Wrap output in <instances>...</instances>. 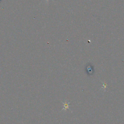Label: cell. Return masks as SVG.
Here are the masks:
<instances>
[{
  "label": "cell",
  "instance_id": "1",
  "mask_svg": "<svg viewBox=\"0 0 124 124\" xmlns=\"http://www.w3.org/2000/svg\"><path fill=\"white\" fill-rule=\"evenodd\" d=\"M63 105V108L62 109H65L66 110L67 109H69V107L70 105V103L69 102H64V103H62Z\"/></svg>",
  "mask_w": 124,
  "mask_h": 124
},
{
  "label": "cell",
  "instance_id": "2",
  "mask_svg": "<svg viewBox=\"0 0 124 124\" xmlns=\"http://www.w3.org/2000/svg\"><path fill=\"white\" fill-rule=\"evenodd\" d=\"M106 86H107V84H106V83H103V87H102V88H103L105 89V88H106Z\"/></svg>",
  "mask_w": 124,
  "mask_h": 124
},
{
  "label": "cell",
  "instance_id": "3",
  "mask_svg": "<svg viewBox=\"0 0 124 124\" xmlns=\"http://www.w3.org/2000/svg\"></svg>",
  "mask_w": 124,
  "mask_h": 124
}]
</instances>
